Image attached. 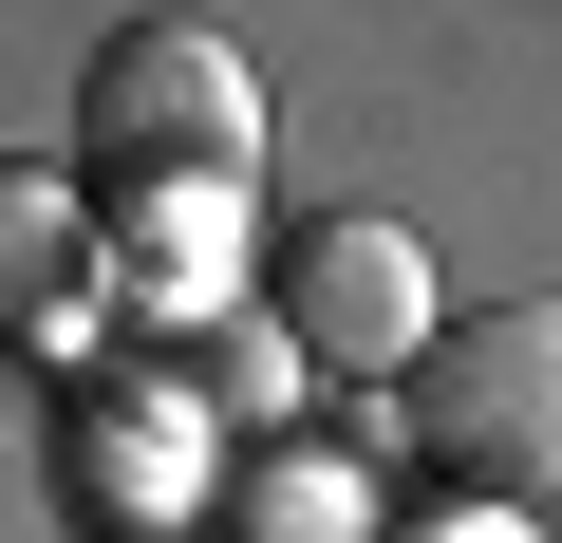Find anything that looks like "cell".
<instances>
[{
  "instance_id": "cell-1",
  "label": "cell",
  "mask_w": 562,
  "mask_h": 543,
  "mask_svg": "<svg viewBox=\"0 0 562 543\" xmlns=\"http://www.w3.org/2000/svg\"><path fill=\"white\" fill-rule=\"evenodd\" d=\"M244 169H262V94H244V57H225L206 20H132V38H94V76H76V206H113L132 262L169 244V319L225 301L206 244H225Z\"/></svg>"
},
{
  "instance_id": "cell-2",
  "label": "cell",
  "mask_w": 562,
  "mask_h": 543,
  "mask_svg": "<svg viewBox=\"0 0 562 543\" xmlns=\"http://www.w3.org/2000/svg\"><path fill=\"white\" fill-rule=\"evenodd\" d=\"M413 450L469 506H543L562 487V301H469L413 357Z\"/></svg>"
},
{
  "instance_id": "cell-3",
  "label": "cell",
  "mask_w": 562,
  "mask_h": 543,
  "mask_svg": "<svg viewBox=\"0 0 562 543\" xmlns=\"http://www.w3.org/2000/svg\"><path fill=\"white\" fill-rule=\"evenodd\" d=\"M262 319L301 338V357H338V375H413L450 301H431V244H413V225H375V206H319L301 244H281Z\"/></svg>"
},
{
  "instance_id": "cell-4",
  "label": "cell",
  "mask_w": 562,
  "mask_h": 543,
  "mask_svg": "<svg viewBox=\"0 0 562 543\" xmlns=\"http://www.w3.org/2000/svg\"><path fill=\"white\" fill-rule=\"evenodd\" d=\"M76 301H94V206H76V169H0V357L76 338Z\"/></svg>"
},
{
  "instance_id": "cell-5",
  "label": "cell",
  "mask_w": 562,
  "mask_h": 543,
  "mask_svg": "<svg viewBox=\"0 0 562 543\" xmlns=\"http://www.w3.org/2000/svg\"><path fill=\"white\" fill-rule=\"evenodd\" d=\"M188 394L225 431H281V394H301V338L281 319H188Z\"/></svg>"
}]
</instances>
